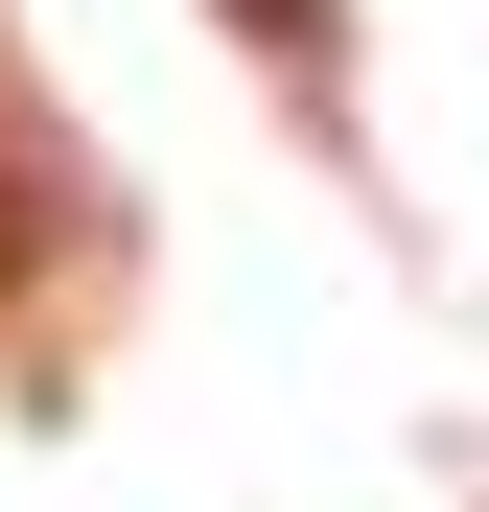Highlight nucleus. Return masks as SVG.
I'll list each match as a JSON object with an SVG mask.
<instances>
[{
	"mask_svg": "<svg viewBox=\"0 0 489 512\" xmlns=\"http://www.w3.org/2000/svg\"><path fill=\"white\" fill-rule=\"evenodd\" d=\"M257 24H280V47H303V24H326V0H257Z\"/></svg>",
	"mask_w": 489,
	"mask_h": 512,
	"instance_id": "obj_1",
	"label": "nucleus"
}]
</instances>
